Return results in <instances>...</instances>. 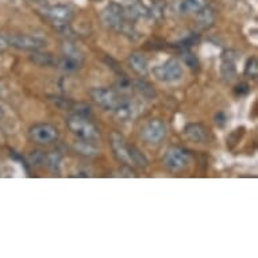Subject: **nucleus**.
I'll list each match as a JSON object with an SVG mask.
<instances>
[{"label": "nucleus", "mask_w": 258, "mask_h": 258, "mask_svg": "<svg viewBox=\"0 0 258 258\" xmlns=\"http://www.w3.org/2000/svg\"><path fill=\"white\" fill-rule=\"evenodd\" d=\"M110 144L115 157L124 165L138 166V168H146L149 165V161L144 153L134 145L127 144V141L123 138L120 133H111Z\"/></svg>", "instance_id": "nucleus-1"}, {"label": "nucleus", "mask_w": 258, "mask_h": 258, "mask_svg": "<svg viewBox=\"0 0 258 258\" xmlns=\"http://www.w3.org/2000/svg\"><path fill=\"white\" fill-rule=\"evenodd\" d=\"M67 126L77 140L95 142L100 138L99 128L87 115L71 114L67 119Z\"/></svg>", "instance_id": "nucleus-2"}, {"label": "nucleus", "mask_w": 258, "mask_h": 258, "mask_svg": "<svg viewBox=\"0 0 258 258\" xmlns=\"http://www.w3.org/2000/svg\"><path fill=\"white\" fill-rule=\"evenodd\" d=\"M192 156L190 153L180 146H169L162 157V164L172 173H181L190 165Z\"/></svg>", "instance_id": "nucleus-3"}, {"label": "nucleus", "mask_w": 258, "mask_h": 258, "mask_svg": "<svg viewBox=\"0 0 258 258\" xmlns=\"http://www.w3.org/2000/svg\"><path fill=\"white\" fill-rule=\"evenodd\" d=\"M45 18H47L51 22V25L54 26L55 30H58L59 33L65 34L67 31H71L69 23L73 19V10L69 6L65 5H55L47 6L42 11Z\"/></svg>", "instance_id": "nucleus-4"}, {"label": "nucleus", "mask_w": 258, "mask_h": 258, "mask_svg": "<svg viewBox=\"0 0 258 258\" xmlns=\"http://www.w3.org/2000/svg\"><path fill=\"white\" fill-rule=\"evenodd\" d=\"M47 41L38 35L9 34V46L23 51H38L46 47Z\"/></svg>", "instance_id": "nucleus-5"}, {"label": "nucleus", "mask_w": 258, "mask_h": 258, "mask_svg": "<svg viewBox=\"0 0 258 258\" xmlns=\"http://www.w3.org/2000/svg\"><path fill=\"white\" fill-rule=\"evenodd\" d=\"M58 137V128L50 123H37L29 128V138L37 145L54 144Z\"/></svg>", "instance_id": "nucleus-6"}, {"label": "nucleus", "mask_w": 258, "mask_h": 258, "mask_svg": "<svg viewBox=\"0 0 258 258\" xmlns=\"http://www.w3.org/2000/svg\"><path fill=\"white\" fill-rule=\"evenodd\" d=\"M89 96L99 107L107 111H112L123 100L122 95L112 88H92Z\"/></svg>", "instance_id": "nucleus-7"}, {"label": "nucleus", "mask_w": 258, "mask_h": 258, "mask_svg": "<svg viewBox=\"0 0 258 258\" xmlns=\"http://www.w3.org/2000/svg\"><path fill=\"white\" fill-rule=\"evenodd\" d=\"M153 75L162 83H174L182 77V67L176 59H169L153 68Z\"/></svg>", "instance_id": "nucleus-8"}, {"label": "nucleus", "mask_w": 258, "mask_h": 258, "mask_svg": "<svg viewBox=\"0 0 258 258\" xmlns=\"http://www.w3.org/2000/svg\"><path fill=\"white\" fill-rule=\"evenodd\" d=\"M100 19H102L103 25L119 33L122 26L124 25V22L127 21L126 15H124V7L118 3H110L102 11Z\"/></svg>", "instance_id": "nucleus-9"}, {"label": "nucleus", "mask_w": 258, "mask_h": 258, "mask_svg": "<svg viewBox=\"0 0 258 258\" xmlns=\"http://www.w3.org/2000/svg\"><path fill=\"white\" fill-rule=\"evenodd\" d=\"M141 137L145 142L150 145H158L165 140L166 126L161 119H150L141 132Z\"/></svg>", "instance_id": "nucleus-10"}, {"label": "nucleus", "mask_w": 258, "mask_h": 258, "mask_svg": "<svg viewBox=\"0 0 258 258\" xmlns=\"http://www.w3.org/2000/svg\"><path fill=\"white\" fill-rule=\"evenodd\" d=\"M182 136L195 144H207L210 140V130L202 123H189L184 127Z\"/></svg>", "instance_id": "nucleus-11"}, {"label": "nucleus", "mask_w": 258, "mask_h": 258, "mask_svg": "<svg viewBox=\"0 0 258 258\" xmlns=\"http://www.w3.org/2000/svg\"><path fill=\"white\" fill-rule=\"evenodd\" d=\"M112 112H114L115 118L118 119L119 122H132L133 119L136 118L137 107L134 103L123 99L122 102L119 103L118 106L112 110Z\"/></svg>", "instance_id": "nucleus-12"}, {"label": "nucleus", "mask_w": 258, "mask_h": 258, "mask_svg": "<svg viewBox=\"0 0 258 258\" xmlns=\"http://www.w3.org/2000/svg\"><path fill=\"white\" fill-rule=\"evenodd\" d=\"M127 62H128L130 69L136 75H138V76H146L149 73L148 59H146V57L142 53H138V51L132 53V54L128 55V58H127Z\"/></svg>", "instance_id": "nucleus-13"}, {"label": "nucleus", "mask_w": 258, "mask_h": 258, "mask_svg": "<svg viewBox=\"0 0 258 258\" xmlns=\"http://www.w3.org/2000/svg\"><path fill=\"white\" fill-rule=\"evenodd\" d=\"M235 57L231 55V51H226L223 53V61H222V67H220V73L224 80L231 81L237 75V69H235Z\"/></svg>", "instance_id": "nucleus-14"}, {"label": "nucleus", "mask_w": 258, "mask_h": 258, "mask_svg": "<svg viewBox=\"0 0 258 258\" xmlns=\"http://www.w3.org/2000/svg\"><path fill=\"white\" fill-rule=\"evenodd\" d=\"M215 11L208 5L204 6L199 13H196V22H198V26H199L200 29L207 30L210 27H212L214 23H215Z\"/></svg>", "instance_id": "nucleus-15"}, {"label": "nucleus", "mask_w": 258, "mask_h": 258, "mask_svg": "<svg viewBox=\"0 0 258 258\" xmlns=\"http://www.w3.org/2000/svg\"><path fill=\"white\" fill-rule=\"evenodd\" d=\"M204 6H207L206 0H181L178 5V13L182 14V15L196 14L199 13Z\"/></svg>", "instance_id": "nucleus-16"}, {"label": "nucleus", "mask_w": 258, "mask_h": 258, "mask_svg": "<svg viewBox=\"0 0 258 258\" xmlns=\"http://www.w3.org/2000/svg\"><path fill=\"white\" fill-rule=\"evenodd\" d=\"M81 63H83L81 59L73 58V57L62 54L61 58L57 59V63H55V65H57L61 71H63V72L73 73V72H77V71L81 68Z\"/></svg>", "instance_id": "nucleus-17"}, {"label": "nucleus", "mask_w": 258, "mask_h": 258, "mask_svg": "<svg viewBox=\"0 0 258 258\" xmlns=\"http://www.w3.org/2000/svg\"><path fill=\"white\" fill-rule=\"evenodd\" d=\"M30 59L38 65V67H53L57 63V58L53 57L50 53H41V51H33V54L30 57Z\"/></svg>", "instance_id": "nucleus-18"}, {"label": "nucleus", "mask_w": 258, "mask_h": 258, "mask_svg": "<svg viewBox=\"0 0 258 258\" xmlns=\"http://www.w3.org/2000/svg\"><path fill=\"white\" fill-rule=\"evenodd\" d=\"M75 149L79 154L84 157H93L98 154V148L93 145V142H89V141L79 140V142L75 144Z\"/></svg>", "instance_id": "nucleus-19"}, {"label": "nucleus", "mask_w": 258, "mask_h": 258, "mask_svg": "<svg viewBox=\"0 0 258 258\" xmlns=\"http://www.w3.org/2000/svg\"><path fill=\"white\" fill-rule=\"evenodd\" d=\"M134 88L138 91V92L144 96L145 99H154L156 98V89H154V87H153L150 83H148V81L145 80H141V79H138V80L134 81Z\"/></svg>", "instance_id": "nucleus-20"}, {"label": "nucleus", "mask_w": 258, "mask_h": 258, "mask_svg": "<svg viewBox=\"0 0 258 258\" xmlns=\"http://www.w3.org/2000/svg\"><path fill=\"white\" fill-rule=\"evenodd\" d=\"M59 162H61V156L57 152H50L45 154L43 157V164L54 173L59 172Z\"/></svg>", "instance_id": "nucleus-21"}, {"label": "nucleus", "mask_w": 258, "mask_h": 258, "mask_svg": "<svg viewBox=\"0 0 258 258\" xmlns=\"http://www.w3.org/2000/svg\"><path fill=\"white\" fill-rule=\"evenodd\" d=\"M245 76L249 79H257L258 77V61L255 57H250L245 67Z\"/></svg>", "instance_id": "nucleus-22"}, {"label": "nucleus", "mask_w": 258, "mask_h": 258, "mask_svg": "<svg viewBox=\"0 0 258 258\" xmlns=\"http://www.w3.org/2000/svg\"><path fill=\"white\" fill-rule=\"evenodd\" d=\"M116 88H118L119 93H126L130 92L133 88V83L132 80L126 76V75H122V76L118 77L116 80Z\"/></svg>", "instance_id": "nucleus-23"}, {"label": "nucleus", "mask_w": 258, "mask_h": 258, "mask_svg": "<svg viewBox=\"0 0 258 258\" xmlns=\"http://www.w3.org/2000/svg\"><path fill=\"white\" fill-rule=\"evenodd\" d=\"M182 59H184V62H185L190 69H195L199 67L198 58H196L192 53H184V54H182Z\"/></svg>", "instance_id": "nucleus-24"}, {"label": "nucleus", "mask_w": 258, "mask_h": 258, "mask_svg": "<svg viewBox=\"0 0 258 258\" xmlns=\"http://www.w3.org/2000/svg\"><path fill=\"white\" fill-rule=\"evenodd\" d=\"M250 92V87L246 83H239L238 85H235L234 88V93L237 96H243V95H247Z\"/></svg>", "instance_id": "nucleus-25"}, {"label": "nucleus", "mask_w": 258, "mask_h": 258, "mask_svg": "<svg viewBox=\"0 0 258 258\" xmlns=\"http://www.w3.org/2000/svg\"><path fill=\"white\" fill-rule=\"evenodd\" d=\"M10 49L9 46V34L0 33V51H6Z\"/></svg>", "instance_id": "nucleus-26"}, {"label": "nucleus", "mask_w": 258, "mask_h": 258, "mask_svg": "<svg viewBox=\"0 0 258 258\" xmlns=\"http://www.w3.org/2000/svg\"><path fill=\"white\" fill-rule=\"evenodd\" d=\"M215 119H216L215 120L216 124H220V126H223L224 122H226V116H224L223 112H219V114L215 116Z\"/></svg>", "instance_id": "nucleus-27"}, {"label": "nucleus", "mask_w": 258, "mask_h": 258, "mask_svg": "<svg viewBox=\"0 0 258 258\" xmlns=\"http://www.w3.org/2000/svg\"><path fill=\"white\" fill-rule=\"evenodd\" d=\"M3 93V88H2V84H0V95Z\"/></svg>", "instance_id": "nucleus-28"}, {"label": "nucleus", "mask_w": 258, "mask_h": 258, "mask_svg": "<svg viewBox=\"0 0 258 258\" xmlns=\"http://www.w3.org/2000/svg\"><path fill=\"white\" fill-rule=\"evenodd\" d=\"M92 2H100V0H92Z\"/></svg>", "instance_id": "nucleus-29"}]
</instances>
